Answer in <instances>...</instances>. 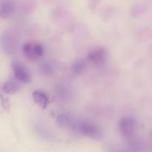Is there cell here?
Returning <instances> with one entry per match:
<instances>
[{"label":"cell","mask_w":152,"mask_h":152,"mask_svg":"<svg viewBox=\"0 0 152 152\" xmlns=\"http://www.w3.org/2000/svg\"><path fill=\"white\" fill-rule=\"evenodd\" d=\"M71 127L76 128V130L83 135L94 139H100L102 137L100 128L95 124L87 121H80L77 123H72Z\"/></svg>","instance_id":"6da1fadb"},{"label":"cell","mask_w":152,"mask_h":152,"mask_svg":"<svg viewBox=\"0 0 152 152\" xmlns=\"http://www.w3.org/2000/svg\"><path fill=\"white\" fill-rule=\"evenodd\" d=\"M14 77L16 80L22 83H29L31 81V76L28 69L18 61H14L12 63Z\"/></svg>","instance_id":"7a4b0ae2"},{"label":"cell","mask_w":152,"mask_h":152,"mask_svg":"<svg viewBox=\"0 0 152 152\" xmlns=\"http://www.w3.org/2000/svg\"><path fill=\"white\" fill-rule=\"evenodd\" d=\"M22 51L25 56L29 59H37L44 54V48L40 43H27L22 48Z\"/></svg>","instance_id":"3957f363"},{"label":"cell","mask_w":152,"mask_h":152,"mask_svg":"<svg viewBox=\"0 0 152 152\" xmlns=\"http://www.w3.org/2000/svg\"><path fill=\"white\" fill-rule=\"evenodd\" d=\"M135 122L134 119L130 117L123 118L120 122V131L122 135L126 137H131L134 134L135 130Z\"/></svg>","instance_id":"277c9868"},{"label":"cell","mask_w":152,"mask_h":152,"mask_svg":"<svg viewBox=\"0 0 152 152\" xmlns=\"http://www.w3.org/2000/svg\"><path fill=\"white\" fill-rule=\"evenodd\" d=\"M106 58V52L105 49L102 48H97L91 52H90L88 55V59L91 63L99 65L105 61Z\"/></svg>","instance_id":"5b68a950"},{"label":"cell","mask_w":152,"mask_h":152,"mask_svg":"<svg viewBox=\"0 0 152 152\" xmlns=\"http://www.w3.org/2000/svg\"><path fill=\"white\" fill-rule=\"evenodd\" d=\"M16 10V4L12 0H5L0 5V17L7 18L12 16Z\"/></svg>","instance_id":"8992f818"},{"label":"cell","mask_w":152,"mask_h":152,"mask_svg":"<svg viewBox=\"0 0 152 152\" xmlns=\"http://www.w3.org/2000/svg\"><path fill=\"white\" fill-rule=\"evenodd\" d=\"M33 98L34 101L43 109L46 108L50 102V99L47 93L43 92L42 90H39V89L33 92Z\"/></svg>","instance_id":"52a82bcc"},{"label":"cell","mask_w":152,"mask_h":152,"mask_svg":"<svg viewBox=\"0 0 152 152\" xmlns=\"http://www.w3.org/2000/svg\"><path fill=\"white\" fill-rule=\"evenodd\" d=\"M19 89V85L14 80H10L4 83L2 86V90L6 94H14Z\"/></svg>","instance_id":"ba28073f"},{"label":"cell","mask_w":152,"mask_h":152,"mask_svg":"<svg viewBox=\"0 0 152 152\" xmlns=\"http://www.w3.org/2000/svg\"><path fill=\"white\" fill-rule=\"evenodd\" d=\"M85 68H86V63L82 61H76L72 66L73 72H74L76 74H80L83 72Z\"/></svg>","instance_id":"9c48e42d"},{"label":"cell","mask_w":152,"mask_h":152,"mask_svg":"<svg viewBox=\"0 0 152 152\" xmlns=\"http://www.w3.org/2000/svg\"><path fill=\"white\" fill-rule=\"evenodd\" d=\"M57 122L63 127H71V123H72L71 122V119L65 115H60V116H58Z\"/></svg>","instance_id":"30bf717a"},{"label":"cell","mask_w":152,"mask_h":152,"mask_svg":"<svg viewBox=\"0 0 152 152\" xmlns=\"http://www.w3.org/2000/svg\"><path fill=\"white\" fill-rule=\"evenodd\" d=\"M115 152H123V151H115Z\"/></svg>","instance_id":"8fae6325"}]
</instances>
